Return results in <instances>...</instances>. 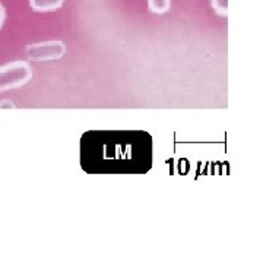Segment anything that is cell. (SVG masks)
Returning <instances> with one entry per match:
<instances>
[{
    "label": "cell",
    "mask_w": 263,
    "mask_h": 263,
    "mask_svg": "<svg viewBox=\"0 0 263 263\" xmlns=\"http://www.w3.org/2000/svg\"><path fill=\"white\" fill-rule=\"evenodd\" d=\"M3 107H10V108H13L15 105H13V104H10V101H2V104H0V108H3Z\"/></svg>",
    "instance_id": "obj_8"
},
{
    "label": "cell",
    "mask_w": 263,
    "mask_h": 263,
    "mask_svg": "<svg viewBox=\"0 0 263 263\" xmlns=\"http://www.w3.org/2000/svg\"><path fill=\"white\" fill-rule=\"evenodd\" d=\"M65 0H29L31 8L35 12H53L62 8Z\"/></svg>",
    "instance_id": "obj_4"
},
{
    "label": "cell",
    "mask_w": 263,
    "mask_h": 263,
    "mask_svg": "<svg viewBox=\"0 0 263 263\" xmlns=\"http://www.w3.org/2000/svg\"><path fill=\"white\" fill-rule=\"evenodd\" d=\"M148 6L154 13H165L171 6V0H148Z\"/></svg>",
    "instance_id": "obj_5"
},
{
    "label": "cell",
    "mask_w": 263,
    "mask_h": 263,
    "mask_svg": "<svg viewBox=\"0 0 263 263\" xmlns=\"http://www.w3.org/2000/svg\"><path fill=\"white\" fill-rule=\"evenodd\" d=\"M152 136L145 130H89L81 138V167L88 174H146Z\"/></svg>",
    "instance_id": "obj_1"
},
{
    "label": "cell",
    "mask_w": 263,
    "mask_h": 263,
    "mask_svg": "<svg viewBox=\"0 0 263 263\" xmlns=\"http://www.w3.org/2000/svg\"><path fill=\"white\" fill-rule=\"evenodd\" d=\"M5 19H6V10H5V8H3V5L0 3V28L3 27Z\"/></svg>",
    "instance_id": "obj_7"
},
{
    "label": "cell",
    "mask_w": 263,
    "mask_h": 263,
    "mask_svg": "<svg viewBox=\"0 0 263 263\" xmlns=\"http://www.w3.org/2000/svg\"><path fill=\"white\" fill-rule=\"evenodd\" d=\"M27 57L31 62H47L59 60L65 56L66 46L63 41H44L31 44L25 50Z\"/></svg>",
    "instance_id": "obj_3"
},
{
    "label": "cell",
    "mask_w": 263,
    "mask_h": 263,
    "mask_svg": "<svg viewBox=\"0 0 263 263\" xmlns=\"http://www.w3.org/2000/svg\"><path fill=\"white\" fill-rule=\"evenodd\" d=\"M32 79V69L27 62H12L0 66V92L15 89Z\"/></svg>",
    "instance_id": "obj_2"
},
{
    "label": "cell",
    "mask_w": 263,
    "mask_h": 263,
    "mask_svg": "<svg viewBox=\"0 0 263 263\" xmlns=\"http://www.w3.org/2000/svg\"><path fill=\"white\" fill-rule=\"evenodd\" d=\"M211 3L218 15L228 16V0H211Z\"/></svg>",
    "instance_id": "obj_6"
}]
</instances>
